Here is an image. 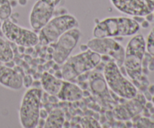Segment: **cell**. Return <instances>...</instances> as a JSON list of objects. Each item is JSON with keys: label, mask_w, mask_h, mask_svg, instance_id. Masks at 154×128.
Instances as JSON below:
<instances>
[{"label": "cell", "mask_w": 154, "mask_h": 128, "mask_svg": "<svg viewBox=\"0 0 154 128\" xmlns=\"http://www.w3.org/2000/svg\"><path fill=\"white\" fill-rule=\"evenodd\" d=\"M139 30V23L134 18L113 17L96 23L93 35L95 38L128 37L135 35Z\"/></svg>", "instance_id": "1"}, {"label": "cell", "mask_w": 154, "mask_h": 128, "mask_svg": "<svg viewBox=\"0 0 154 128\" xmlns=\"http://www.w3.org/2000/svg\"><path fill=\"white\" fill-rule=\"evenodd\" d=\"M101 60L102 56L90 49L70 56L63 64L62 78L66 81H75L81 75L94 69Z\"/></svg>", "instance_id": "2"}, {"label": "cell", "mask_w": 154, "mask_h": 128, "mask_svg": "<svg viewBox=\"0 0 154 128\" xmlns=\"http://www.w3.org/2000/svg\"><path fill=\"white\" fill-rule=\"evenodd\" d=\"M146 54V41L141 34L134 35L125 49L123 66L126 74L135 82L142 76V61Z\"/></svg>", "instance_id": "3"}, {"label": "cell", "mask_w": 154, "mask_h": 128, "mask_svg": "<svg viewBox=\"0 0 154 128\" xmlns=\"http://www.w3.org/2000/svg\"><path fill=\"white\" fill-rule=\"evenodd\" d=\"M42 94V90L38 87L29 88L24 93L19 111V120L22 127L35 128L38 126Z\"/></svg>", "instance_id": "4"}, {"label": "cell", "mask_w": 154, "mask_h": 128, "mask_svg": "<svg viewBox=\"0 0 154 128\" xmlns=\"http://www.w3.org/2000/svg\"><path fill=\"white\" fill-rule=\"evenodd\" d=\"M78 27L79 23L74 15L68 13L56 15L39 30V43L42 45L54 43L63 33Z\"/></svg>", "instance_id": "5"}, {"label": "cell", "mask_w": 154, "mask_h": 128, "mask_svg": "<svg viewBox=\"0 0 154 128\" xmlns=\"http://www.w3.org/2000/svg\"><path fill=\"white\" fill-rule=\"evenodd\" d=\"M103 76L107 86L115 94L123 99H132L138 93L135 84L123 75L120 67L113 60H109L105 64Z\"/></svg>", "instance_id": "6"}, {"label": "cell", "mask_w": 154, "mask_h": 128, "mask_svg": "<svg viewBox=\"0 0 154 128\" xmlns=\"http://www.w3.org/2000/svg\"><path fill=\"white\" fill-rule=\"evenodd\" d=\"M2 31L11 42L23 48H32L39 43L38 35L33 30L22 27L10 19L3 20Z\"/></svg>", "instance_id": "7"}, {"label": "cell", "mask_w": 154, "mask_h": 128, "mask_svg": "<svg viewBox=\"0 0 154 128\" xmlns=\"http://www.w3.org/2000/svg\"><path fill=\"white\" fill-rule=\"evenodd\" d=\"M90 50L98 53L101 56H107L121 68L125 59V48L114 38H95L90 39L87 43Z\"/></svg>", "instance_id": "8"}, {"label": "cell", "mask_w": 154, "mask_h": 128, "mask_svg": "<svg viewBox=\"0 0 154 128\" xmlns=\"http://www.w3.org/2000/svg\"><path fill=\"white\" fill-rule=\"evenodd\" d=\"M82 33L78 27L72 29L63 33L54 45L52 51V57L57 64L63 65L68 58L81 39Z\"/></svg>", "instance_id": "9"}, {"label": "cell", "mask_w": 154, "mask_h": 128, "mask_svg": "<svg viewBox=\"0 0 154 128\" xmlns=\"http://www.w3.org/2000/svg\"><path fill=\"white\" fill-rule=\"evenodd\" d=\"M118 11L132 17H146L154 11V0H110Z\"/></svg>", "instance_id": "10"}, {"label": "cell", "mask_w": 154, "mask_h": 128, "mask_svg": "<svg viewBox=\"0 0 154 128\" xmlns=\"http://www.w3.org/2000/svg\"><path fill=\"white\" fill-rule=\"evenodd\" d=\"M56 8L45 0H36L29 14V23L33 30L39 31L54 17Z\"/></svg>", "instance_id": "11"}, {"label": "cell", "mask_w": 154, "mask_h": 128, "mask_svg": "<svg viewBox=\"0 0 154 128\" xmlns=\"http://www.w3.org/2000/svg\"><path fill=\"white\" fill-rule=\"evenodd\" d=\"M128 100L114 109V116L118 120H128L134 118L144 110L147 102V99L142 93H137L135 97Z\"/></svg>", "instance_id": "12"}, {"label": "cell", "mask_w": 154, "mask_h": 128, "mask_svg": "<svg viewBox=\"0 0 154 128\" xmlns=\"http://www.w3.org/2000/svg\"><path fill=\"white\" fill-rule=\"evenodd\" d=\"M22 75L17 69L0 64V84L8 89L20 90L23 87Z\"/></svg>", "instance_id": "13"}, {"label": "cell", "mask_w": 154, "mask_h": 128, "mask_svg": "<svg viewBox=\"0 0 154 128\" xmlns=\"http://www.w3.org/2000/svg\"><path fill=\"white\" fill-rule=\"evenodd\" d=\"M84 96L82 89L76 84L70 81L64 80L62 84L59 93L57 94V97L62 101L67 102H75L79 100Z\"/></svg>", "instance_id": "14"}, {"label": "cell", "mask_w": 154, "mask_h": 128, "mask_svg": "<svg viewBox=\"0 0 154 128\" xmlns=\"http://www.w3.org/2000/svg\"><path fill=\"white\" fill-rule=\"evenodd\" d=\"M63 82V80L47 72H44L41 78V85L42 89L53 96H57L61 88Z\"/></svg>", "instance_id": "15"}, {"label": "cell", "mask_w": 154, "mask_h": 128, "mask_svg": "<svg viewBox=\"0 0 154 128\" xmlns=\"http://www.w3.org/2000/svg\"><path fill=\"white\" fill-rule=\"evenodd\" d=\"M65 123V114L60 108L53 110L46 117L44 127L61 128Z\"/></svg>", "instance_id": "16"}, {"label": "cell", "mask_w": 154, "mask_h": 128, "mask_svg": "<svg viewBox=\"0 0 154 128\" xmlns=\"http://www.w3.org/2000/svg\"><path fill=\"white\" fill-rule=\"evenodd\" d=\"M90 78V86L91 89L94 93L101 94L103 92L108 91L107 89V84L105 78H102V75L99 73H93L91 75Z\"/></svg>", "instance_id": "17"}, {"label": "cell", "mask_w": 154, "mask_h": 128, "mask_svg": "<svg viewBox=\"0 0 154 128\" xmlns=\"http://www.w3.org/2000/svg\"><path fill=\"white\" fill-rule=\"evenodd\" d=\"M14 58V52L10 43L0 37V62L7 63Z\"/></svg>", "instance_id": "18"}, {"label": "cell", "mask_w": 154, "mask_h": 128, "mask_svg": "<svg viewBox=\"0 0 154 128\" xmlns=\"http://www.w3.org/2000/svg\"><path fill=\"white\" fill-rule=\"evenodd\" d=\"M12 14V6L9 0H0V20L2 21L10 18Z\"/></svg>", "instance_id": "19"}, {"label": "cell", "mask_w": 154, "mask_h": 128, "mask_svg": "<svg viewBox=\"0 0 154 128\" xmlns=\"http://www.w3.org/2000/svg\"><path fill=\"white\" fill-rule=\"evenodd\" d=\"M133 126L135 127H154V120L142 117L134 119Z\"/></svg>", "instance_id": "20"}, {"label": "cell", "mask_w": 154, "mask_h": 128, "mask_svg": "<svg viewBox=\"0 0 154 128\" xmlns=\"http://www.w3.org/2000/svg\"><path fill=\"white\" fill-rule=\"evenodd\" d=\"M146 49L149 54L154 57V27L149 33L146 42Z\"/></svg>", "instance_id": "21"}, {"label": "cell", "mask_w": 154, "mask_h": 128, "mask_svg": "<svg viewBox=\"0 0 154 128\" xmlns=\"http://www.w3.org/2000/svg\"><path fill=\"white\" fill-rule=\"evenodd\" d=\"M32 78L30 75H26V76L23 77V87L29 88L30 86L32 84Z\"/></svg>", "instance_id": "22"}, {"label": "cell", "mask_w": 154, "mask_h": 128, "mask_svg": "<svg viewBox=\"0 0 154 128\" xmlns=\"http://www.w3.org/2000/svg\"><path fill=\"white\" fill-rule=\"evenodd\" d=\"M45 1L48 2H49L50 4H51L52 5H54L55 8H57V6L59 5V4H60V3L63 0H45Z\"/></svg>", "instance_id": "23"}, {"label": "cell", "mask_w": 154, "mask_h": 128, "mask_svg": "<svg viewBox=\"0 0 154 128\" xmlns=\"http://www.w3.org/2000/svg\"><path fill=\"white\" fill-rule=\"evenodd\" d=\"M17 3L21 6H25L26 5L27 2H28V0H17Z\"/></svg>", "instance_id": "24"}, {"label": "cell", "mask_w": 154, "mask_h": 128, "mask_svg": "<svg viewBox=\"0 0 154 128\" xmlns=\"http://www.w3.org/2000/svg\"><path fill=\"white\" fill-rule=\"evenodd\" d=\"M141 26L143 28H147L149 27V22L147 20H144L141 23Z\"/></svg>", "instance_id": "25"}, {"label": "cell", "mask_w": 154, "mask_h": 128, "mask_svg": "<svg viewBox=\"0 0 154 128\" xmlns=\"http://www.w3.org/2000/svg\"><path fill=\"white\" fill-rule=\"evenodd\" d=\"M148 92L150 94H154V84L153 85H150V87H148Z\"/></svg>", "instance_id": "26"}, {"label": "cell", "mask_w": 154, "mask_h": 128, "mask_svg": "<svg viewBox=\"0 0 154 128\" xmlns=\"http://www.w3.org/2000/svg\"><path fill=\"white\" fill-rule=\"evenodd\" d=\"M80 49H81V51H86L89 49L88 47H87V45H82L80 47Z\"/></svg>", "instance_id": "27"}, {"label": "cell", "mask_w": 154, "mask_h": 128, "mask_svg": "<svg viewBox=\"0 0 154 128\" xmlns=\"http://www.w3.org/2000/svg\"><path fill=\"white\" fill-rule=\"evenodd\" d=\"M2 20H0V28H1V27H2Z\"/></svg>", "instance_id": "28"}, {"label": "cell", "mask_w": 154, "mask_h": 128, "mask_svg": "<svg viewBox=\"0 0 154 128\" xmlns=\"http://www.w3.org/2000/svg\"><path fill=\"white\" fill-rule=\"evenodd\" d=\"M153 20H154V11H153Z\"/></svg>", "instance_id": "29"}]
</instances>
